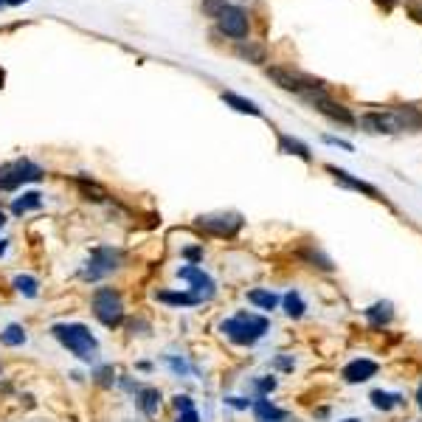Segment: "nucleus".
<instances>
[{"label": "nucleus", "instance_id": "7ed1b4c3", "mask_svg": "<svg viewBox=\"0 0 422 422\" xmlns=\"http://www.w3.org/2000/svg\"><path fill=\"white\" fill-rule=\"evenodd\" d=\"M124 267V251L113 248V245H96L90 251V256L85 259V265L79 267V279L88 284H96L107 276H113L116 270Z\"/></svg>", "mask_w": 422, "mask_h": 422}, {"label": "nucleus", "instance_id": "a19ab883", "mask_svg": "<svg viewBox=\"0 0 422 422\" xmlns=\"http://www.w3.org/2000/svg\"><path fill=\"white\" fill-rule=\"evenodd\" d=\"M6 251H8V239H0V259L6 256Z\"/></svg>", "mask_w": 422, "mask_h": 422}, {"label": "nucleus", "instance_id": "a211bd4d", "mask_svg": "<svg viewBox=\"0 0 422 422\" xmlns=\"http://www.w3.org/2000/svg\"><path fill=\"white\" fill-rule=\"evenodd\" d=\"M11 287H14V293H20L23 299H37V296H40V279L31 276V273H17V276L11 279Z\"/></svg>", "mask_w": 422, "mask_h": 422}, {"label": "nucleus", "instance_id": "4468645a", "mask_svg": "<svg viewBox=\"0 0 422 422\" xmlns=\"http://www.w3.org/2000/svg\"><path fill=\"white\" fill-rule=\"evenodd\" d=\"M133 397H135V406H138V411H141L144 417H155L158 409H161V400H164V394H161L155 386H141Z\"/></svg>", "mask_w": 422, "mask_h": 422}, {"label": "nucleus", "instance_id": "a878e982", "mask_svg": "<svg viewBox=\"0 0 422 422\" xmlns=\"http://www.w3.org/2000/svg\"><path fill=\"white\" fill-rule=\"evenodd\" d=\"M403 403H406L403 394H389V392H383V389L372 392V406H375L378 411H392V409H397V406H403Z\"/></svg>", "mask_w": 422, "mask_h": 422}, {"label": "nucleus", "instance_id": "cd10ccee", "mask_svg": "<svg viewBox=\"0 0 422 422\" xmlns=\"http://www.w3.org/2000/svg\"><path fill=\"white\" fill-rule=\"evenodd\" d=\"M236 54H239L242 59H248V62H265V56H267V51H265L262 42H239V45H236Z\"/></svg>", "mask_w": 422, "mask_h": 422}, {"label": "nucleus", "instance_id": "4c0bfd02", "mask_svg": "<svg viewBox=\"0 0 422 422\" xmlns=\"http://www.w3.org/2000/svg\"><path fill=\"white\" fill-rule=\"evenodd\" d=\"M409 8H411V14H414L417 20H422V0H411Z\"/></svg>", "mask_w": 422, "mask_h": 422}, {"label": "nucleus", "instance_id": "f257e3e1", "mask_svg": "<svg viewBox=\"0 0 422 422\" xmlns=\"http://www.w3.org/2000/svg\"><path fill=\"white\" fill-rule=\"evenodd\" d=\"M51 335L82 363H96L99 358V338L90 332V327L79 321H62L51 327Z\"/></svg>", "mask_w": 422, "mask_h": 422}, {"label": "nucleus", "instance_id": "a18cd8bd", "mask_svg": "<svg viewBox=\"0 0 422 422\" xmlns=\"http://www.w3.org/2000/svg\"><path fill=\"white\" fill-rule=\"evenodd\" d=\"M0 88H3V71H0Z\"/></svg>", "mask_w": 422, "mask_h": 422}, {"label": "nucleus", "instance_id": "5701e85b", "mask_svg": "<svg viewBox=\"0 0 422 422\" xmlns=\"http://www.w3.org/2000/svg\"><path fill=\"white\" fill-rule=\"evenodd\" d=\"M279 152L296 155V158H301V161H310V158H313V155H310V147L301 144L299 138H290V135H279Z\"/></svg>", "mask_w": 422, "mask_h": 422}, {"label": "nucleus", "instance_id": "473e14b6", "mask_svg": "<svg viewBox=\"0 0 422 422\" xmlns=\"http://www.w3.org/2000/svg\"><path fill=\"white\" fill-rule=\"evenodd\" d=\"M253 386H256V392L265 397V394H270V392L276 389V378H259V380H253Z\"/></svg>", "mask_w": 422, "mask_h": 422}, {"label": "nucleus", "instance_id": "9b49d317", "mask_svg": "<svg viewBox=\"0 0 422 422\" xmlns=\"http://www.w3.org/2000/svg\"><path fill=\"white\" fill-rule=\"evenodd\" d=\"M304 99H307V102H310L318 113H324V116H330V119H335V121H344V124H352V121H355V119H352V113H349L346 107H341L338 102H332V99L324 93V88L304 93Z\"/></svg>", "mask_w": 422, "mask_h": 422}, {"label": "nucleus", "instance_id": "c9c22d12", "mask_svg": "<svg viewBox=\"0 0 422 422\" xmlns=\"http://www.w3.org/2000/svg\"><path fill=\"white\" fill-rule=\"evenodd\" d=\"M324 141H327V144H332V147H341V150L352 152V144H349V141H341V138H332V135H324Z\"/></svg>", "mask_w": 422, "mask_h": 422}, {"label": "nucleus", "instance_id": "ea45409f", "mask_svg": "<svg viewBox=\"0 0 422 422\" xmlns=\"http://www.w3.org/2000/svg\"><path fill=\"white\" fill-rule=\"evenodd\" d=\"M135 369H141V372H152V363H150V361H141Z\"/></svg>", "mask_w": 422, "mask_h": 422}, {"label": "nucleus", "instance_id": "2eb2a0df", "mask_svg": "<svg viewBox=\"0 0 422 422\" xmlns=\"http://www.w3.org/2000/svg\"><path fill=\"white\" fill-rule=\"evenodd\" d=\"M251 409H253L256 422H284L287 420V411H284V409H279V406H273V403H270V400H265V397H259Z\"/></svg>", "mask_w": 422, "mask_h": 422}, {"label": "nucleus", "instance_id": "c03bdc74", "mask_svg": "<svg viewBox=\"0 0 422 422\" xmlns=\"http://www.w3.org/2000/svg\"><path fill=\"white\" fill-rule=\"evenodd\" d=\"M417 400H420V409H422V386H420V392H417Z\"/></svg>", "mask_w": 422, "mask_h": 422}, {"label": "nucleus", "instance_id": "6e6552de", "mask_svg": "<svg viewBox=\"0 0 422 422\" xmlns=\"http://www.w3.org/2000/svg\"><path fill=\"white\" fill-rule=\"evenodd\" d=\"M178 279L186 282L189 290H192L195 296H200L203 301H209V299L217 296V284H214V279H211L200 265H183V267H178Z\"/></svg>", "mask_w": 422, "mask_h": 422}, {"label": "nucleus", "instance_id": "f8f14e48", "mask_svg": "<svg viewBox=\"0 0 422 422\" xmlns=\"http://www.w3.org/2000/svg\"><path fill=\"white\" fill-rule=\"evenodd\" d=\"M378 363L375 361H366V358H358V361H352V363H346L344 366V380L346 383H366V380H372L375 375H378Z\"/></svg>", "mask_w": 422, "mask_h": 422}, {"label": "nucleus", "instance_id": "72a5a7b5", "mask_svg": "<svg viewBox=\"0 0 422 422\" xmlns=\"http://www.w3.org/2000/svg\"><path fill=\"white\" fill-rule=\"evenodd\" d=\"M222 8H225V0H203V11H206L209 17H217Z\"/></svg>", "mask_w": 422, "mask_h": 422}, {"label": "nucleus", "instance_id": "6ab92c4d", "mask_svg": "<svg viewBox=\"0 0 422 422\" xmlns=\"http://www.w3.org/2000/svg\"><path fill=\"white\" fill-rule=\"evenodd\" d=\"M76 186H79V192H82V198L85 200H93V203H104L107 200V189L102 186V183H96L93 178H76Z\"/></svg>", "mask_w": 422, "mask_h": 422}, {"label": "nucleus", "instance_id": "f704fd0d", "mask_svg": "<svg viewBox=\"0 0 422 422\" xmlns=\"http://www.w3.org/2000/svg\"><path fill=\"white\" fill-rule=\"evenodd\" d=\"M225 403L228 406H234V409H239V411H245V409H251L253 403L251 400H245V397H225Z\"/></svg>", "mask_w": 422, "mask_h": 422}, {"label": "nucleus", "instance_id": "ddd939ff", "mask_svg": "<svg viewBox=\"0 0 422 422\" xmlns=\"http://www.w3.org/2000/svg\"><path fill=\"white\" fill-rule=\"evenodd\" d=\"M155 301H161L167 307H198V304H203V299L195 296L192 290H155Z\"/></svg>", "mask_w": 422, "mask_h": 422}, {"label": "nucleus", "instance_id": "39448f33", "mask_svg": "<svg viewBox=\"0 0 422 422\" xmlns=\"http://www.w3.org/2000/svg\"><path fill=\"white\" fill-rule=\"evenodd\" d=\"M90 310H93V318L107 327V330H119L124 324V299L116 287H96L93 296H90Z\"/></svg>", "mask_w": 422, "mask_h": 422}, {"label": "nucleus", "instance_id": "20e7f679", "mask_svg": "<svg viewBox=\"0 0 422 422\" xmlns=\"http://www.w3.org/2000/svg\"><path fill=\"white\" fill-rule=\"evenodd\" d=\"M361 127L366 133H403V130H420L422 116L414 107H397L386 113H366L361 119Z\"/></svg>", "mask_w": 422, "mask_h": 422}, {"label": "nucleus", "instance_id": "58836bf2", "mask_svg": "<svg viewBox=\"0 0 422 422\" xmlns=\"http://www.w3.org/2000/svg\"><path fill=\"white\" fill-rule=\"evenodd\" d=\"M276 366H279V369H284V372H290L296 363H293L290 358H276Z\"/></svg>", "mask_w": 422, "mask_h": 422}, {"label": "nucleus", "instance_id": "b1692460", "mask_svg": "<svg viewBox=\"0 0 422 422\" xmlns=\"http://www.w3.org/2000/svg\"><path fill=\"white\" fill-rule=\"evenodd\" d=\"M282 304H284V313H287L290 318H301L304 310H307V304H304V299H301L299 290H287V293L282 296Z\"/></svg>", "mask_w": 422, "mask_h": 422}, {"label": "nucleus", "instance_id": "bb28decb", "mask_svg": "<svg viewBox=\"0 0 422 422\" xmlns=\"http://www.w3.org/2000/svg\"><path fill=\"white\" fill-rule=\"evenodd\" d=\"M222 102L231 104L236 113H245V116H262V110H259L251 99H242V96H236V93H222Z\"/></svg>", "mask_w": 422, "mask_h": 422}, {"label": "nucleus", "instance_id": "7c9ffc66", "mask_svg": "<svg viewBox=\"0 0 422 422\" xmlns=\"http://www.w3.org/2000/svg\"><path fill=\"white\" fill-rule=\"evenodd\" d=\"M183 259H186V265H200V262H203V248H200V245L183 248Z\"/></svg>", "mask_w": 422, "mask_h": 422}, {"label": "nucleus", "instance_id": "9d476101", "mask_svg": "<svg viewBox=\"0 0 422 422\" xmlns=\"http://www.w3.org/2000/svg\"><path fill=\"white\" fill-rule=\"evenodd\" d=\"M217 23H219V31L231 40H242L248 34V14L236 6H225L219 14H217Z\"/></svg>", "mask_w": 422, "mask_h": 422}, {"label": "nucleus", "instance_id": "c85d7f7f", "mask_svg": "<svg viewBox=\"0 0 422 422\" xmlns=\"http://www.w3.org/2000/svg\"><path fill=\"white\" fill-rule=\"evenodd\" d=\"M164 363H167L178 378H186V372H189V363H186L183 358H178V355H164Z\"/></svg>", "mask_w": 422, "mask_h": 422}, {"label": "nucleus", "instance_id": "dca6fc26", "mask_svg": "<svg viewBox=\"0 0 422 422\" xmlns=\"http://www.w3.org/2000/svg\"><path fill=\"white\" fill-rule=\"evenodd\" d=\"M327 169H330V175H332L338 183H344V186H349V189H355V192H363V195H369V198H380L375 186H369V183L358 181V178H352L349 172H344V169H338V167H327Z\"/></svg>", "mask_w": 422, "mask_h": 422}, {"label": "nucleus", "instance_id": "393cba45", "mask_svg": "<svg viewBox=\"0 0 422 422\" xmlns=\"http://www.w3.org/2000/svg\"><path fill=\"white\" fill-rule=\"evenodd\" d=\"M90 378H93V383L96 386H102V389H113L116 386V369H113V363H99V366H93V372H90Z\"/></svg>", "mask_w": 422, "mask_h": 422}, {"label": "nucleus", "instance_id": "e433bc0d", "mask_svg": "<svg viewBox=\"0 0 422 422\" xmlns=\"http://www.w3.org/2000/svg\"><path fill=\"white\" fill-rule=\"evenodd\" d=\"M175 422H200V414H198V409H192V411H183V414H178V420Z\"/></svg>", "mask_w": 422, "mask_h": 422}, {"label": "nucleus", "instance_id": "2f4dec72", "mask_svg": "<svg viewBox=\"0 0 422 422\" xmlns=\"http://www.w3.org/2000/svg\"><path fill=\"white\" fill-rule=\"evenodd\" d=\"M172 406H175L178 414H183V411H192V409H195V400H192L189 394H175V397H172Z\"/></svg>", "mask_w": 422, "mask_h": 422}, {"label": "nucleus", "instance_id": "79ce46f5", "mask_svg": "<svg viewBox=\"0 0 422 422\" xmlns=\"http://www.w3.org/2000/svg\"><path fill=\"white\" fill-rule=\"evenodd\" d=\"M17 3H25V0H6V6H17Z\"/></svg>", "mask_w": 422, "mask_h": 422}, {"label": "nucleus", "instance_id": "c756f323", "mask_svg": "<svg viewBox=\"0 0 422 422\" xmlns=\"http://www.w3.org/2000/svg\"><path fill=\"white\" fill-rule=\"evenodd\" d=\"M301 256H304L307 262H313V267H321V270H332V262H330L327 256H321L318 251H301Z\"/></svg>", "mask_w": 422, "mask_h": 422}, {"label": "nucleus", "instance_id": "aec40b11", "mask_svg": "<svg viewBox=\"0 0 422 422\" xmlns=\"http://www.w3.org/2000/svg\"><path fill=\"white\" fill-rule=\"evenodd\" d=\"M363 315H366V321L372 327H383V324H389L394 318V310H392V301H378L369 310H363Z\"/></svg>", "mask_w": 422, "mask_h": 422}, {"label": "nucleus", "instance_id": "4be33fe9", "mask_svg": "<svg viewBox=\"0 0 422 422\" xmlns=\"http://www.w3.org/2000/svg\"><path fill=\"white\" fill-rule=\"evenodd\" d=\"M25 341H28V335H25V327H23V324H6V327L0 330V344H3V346L17 349V346H23Z\"/></svg>", "mask_w": 422, "mask_h": 422}, {"label": "nucleus", "instance_id": "f3484780", "mask_svg": "<svg viewBox=\"0 0 422 422\" xmlns=\"http://www.w3.org/2000/svg\"><path fill=\"white\" fill-rule=\"evenodd\" d=\"M37 209H42V195L40 192H23L20 198H14L11 200V214L14 217H23V214H28V211H37Z\"/></svg>", "mask_w": 422, "mask_h": 422}, {"label": "nucleus", "instance_id": "49530a36", "mask_svg": "<svg viewBox=\"0 0 422 422\" xmlns=\"http://www.w3.org/2000/svg\"><path fill=\"white\" fill-rule=\"evenodd\" d=\"M344 422H361V420H344Z\"/></svg>", "mask_w": 422, "mask_h": 422}, {"label": "nucleus", "instance_id": "423d86ee", "mask_svg": "<svg viewBox=\"0 0 422 422\" xmlns=\"http://www.w3.org/2000/svg\"><path fill=\"white\" fill-rule=\"evenodd\" d=\"M42 167L34 164L31 158H17L0 167V192H14L25 183H37L42 178Z\"/></svg>", "mask_w": 422, "mask_h": 422}, {"label": "nucleus", "instance_id": "de8ad7c7", "mask_svg": "<svg viewBox=\"0 0 422 422\" xmlns=\"http://www.w3.org/2000/svg\"><path fill=\"white\" fill-rule=\"evenodd\" d=\"M386 3H394V0H386Z\"/></svg>", "mask_w": 422, "mask_h": 422}, {"label": "nucleus", "instance_id": "0eeeda50", "mask_svg": "<svg viewBox=\"0 0 422 422\" xmlns=\"http://www.w3.org/2000/svg\"><path fill=\"white\" fill-rule=\"evenodd\" d=\"M242 222L245 219L239 211H217V214H200L195 219V228L209 236H236Z\"/></svg>", "mask_w": 422, "mask_h": 422}, {"label": "nucleus", "instance_id": "412c9836", "mask_svg": "<svg viewBox=\"0 0 422 422\" xmlns=\"http://www.w3.org/2000/svg\"><path fill=\"white\" fill-rule=\"evenodd\" d=\"M248 301L253 304V307H259V310H265V313H270V310H276L279 307V296L273 293V290H262V287H256V290H251L248 293Z\"/></svg>", "mask_w": 422, "mask_h": 422}, {"label": "nucleus", "instance_id": "37998d69", "mask_svg": "<svg viewBox=\"0 0 422 422\" xmlns=\"http://www.w3.org/2000/svg\"><path fill=\"white\" fill-rule=\"evenodd\" d=\"M6 222H8V219H6V214H3V211H0V228H3V225H6Z\"/></svg>", "mask_w": 422, "mask_h": 422}, {"label": "nucleus", "instance_id": "f03ea898", "mask_svg": "<svg viewBox=\"0 0 422 422\" xmlns=\"http://www.w3.org/2000/svg\"><path fill=\"white\" fill-rule=\"evenodd\" d=\"M267 330H270V321L265 315H256V313H248V310H242V313H236V315H231L219 324V332L236 346L259 344L267 335Z\"/></svg>", "mask_w": 422, "mask_h": 422}, {"label": "nucleus", "instance_id": "1a4fd4ad", "mask_svg": "<svg viewBox=\"0 0 422 422\" xmlns=\"http://www.w3.org/2000/svg\"><path fill=\"white\" fill-rule=\"evenodd\" d=\"M267 76L279 85V88H284V90H293V93H310V90H318L321 88V82H313L310 76H301V73H293V71H287V68H267Z\"/></svg>", "mask_w": 422, "mask_h": 422}]
</instances>
